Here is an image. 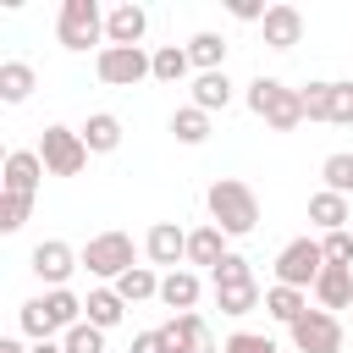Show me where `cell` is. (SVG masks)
I'll return each instance as SVG.
<instances>
[{
  "label": "cell",
  "instance_id": "1",
  "mask_svg": "<svg viewBox=\"0 0 353 353\" xmlns=\"http://www.w3.org/2000/svg\"><path fill=\"white\" fill-rule=\"evenodd\" d=\"M204 210H210V226H221L226 237H248V232L259 226V199H254V188L237 182V176H215V182L204 188Z\"/></svg>",
  "mask_w": 353,
  "mask_h": 353
},
{
  "label": "cell",
  "instance_id": "2",
  "mask_svg": "<svg viewBox=\"0 0 353 353\" xmlns=\"http://www.w3.org/2000/svg\"><path fill=\"white\" fill-rule=\"evenodd\" d=\"M17 325H22V336H33V342H55V331L66 336L72 325H83V298H77L72 287H55V292H44V298H28V303L17 309Z\"/></svg>",
  "mask_w": 353,
  "mask_h": 353
},
{
  "label": "cell",
  "instance_id": "3",
  "mask_svg": "<svg viewBox=\"0 0 353 353\" xmlns=\"http://www.w3.org/2000/svg\"><path fill=\"white\" fill-rule=\"evenodd\" d=\"M243 99H248V110H254L265 127H276V132H292V127L303 121V99H298V88H287L281 77H265V72H259Z\"/></svg>",
  "mask_w": 353,
  "mask_h": 353
},
{
  "label": "cell",
  "instance_id": "4",
  "mask_svg": "<svg viewBox=\"0 0 353 353\" xmlns=\"http://www.w3.org/2000/svg\"><path fill=\"white\" fill-rule=\"evenodd\" d=\"M132 265H138V248H132L127 232H94V237L83 243V270L99 276V281H110V287H116Z\"/></svg>",
  "mask_w": 353,
  "mask_h": 353
},
{
  "label": "cell",
  "instance_id": "5",
  "mask_svg": "<svg viewBox=\"0 0 353 353\" xmlns=\"http://www.w3.org/2000/svg\"><path fill=\"white\" fill-rule=\"evenodd\" d=\"M94 72H99V83L105 88H138L143 77H154V55L138 44V50H127V44H105L99 55H94Z\"/></svg>",
  "mask_w": 353,
  "mask_h": 353
},
{
  "label": "cell",
  "instance_id": "6",
  "mask_svg": "<svg viewBox=\"0 0 353 353\" xmlns=\"http://www.w3.org/2000/svg\"><path fill=\"white\" fill-rule=\"evenodd\" d=\"M39 160H44V171H50V176H77V171L88 165V143H83V132H77V127L50 121V127L39 132Z\"/></svg>",
  "mask_w": 353,
  "mask_h": 353
},
{
  "label": "cell",
  "instance_id": "7",
  "mask_svg": "<svg viewBox=\"0 0 353 353\" xmlns=\"http://www.w3.org/2000/svg\"><path fill=\"white\" fill-rule=\"evenodd\" d=\"M320 270H325V248H320V237H292V243L276 254V281H281V287L309 292V287L320 281Z\"/></svg>",
  "mask_w": 353,
  "mask_h": 353
},
{
  "label": "cell",
  "instance_id": "8",
  "mask_svg": "<svg viewBox=\"0 0 353 353\" xmlns=\"http://www.w3.org/2000/svg\"><path fill=\"white\" fill-rule=\"evenodd\" d=\"M55 39L61 50H88L105 39V11L94 0H61V22H55ZM105 50V44H99Z\"/></svg>",
  "mask_w": 353,
  "mask_h": 353
},
{
  "label": "cell",
  "instance_id": "9",
  "mask_svg": "<svg viewBox=\"0 0 353 353\" xmlns=\"http://www.w3.org/2000/svg\"><path fill=\"white\" fill-rule=\"evenodd\" d=\"M28 265H33V276L55 292V287H66V281H72V270L83 265V248H72V243H61V237H44V243H33Z\"/></svg>",
  "mask_w": 353,
  "mask_h": 353
},
{
  "label": "cell",
  "instance_id": "10",
  "mask_svg": "<svg viewBox=\"0 0 353 353\" xmlns=\"http://www.w3.org/2000/svg\"><path fill=\"white\" fill-rule=\"evenodd\" d=\"M292 331V347L298 353H342V320L331 314V309H309L298 325H287Z\"/></svg>",
  "mask_w": 353,
  "mask_h": 353
},
{
  "label": "cell",
  "instance_id": "11",
  "mask_svg": "<svg viewBox=\"0 0 353 353\" xmlns=\"http://www.w3.org/2000/svg\"><path fill=\"white\" fill-rule=\"evenodd\" d=\"M143 254H149V265L182 270V265H188V232H182L176 221H154V226L143 232Z\"/></svg>",
  "mask_w": 353,
  "mask_h": 353
},
{
  "label": "cell",
  "instance_id": "12",
  "mask_svg": "<svg viewBox=\"0 0 353 353\" xmlns=\"http://www.w3.org/2000/svg\"><path fill=\"white\" fill-rule=\"evenodd\" d=\"M165 342H171V353H215V331H210V320L193 309V314H171L165 325Z\"/></svg>",
  "mask_w": 353,
  "mask_h": 353
},
{
  "label": "cell",
  "instance_id": "13",
  "mask_svg": "<svg viewBox=\"0 0 353 353\" xmlns=\"http://www.w3.org/2000/svg\"><path fill=\"white\" fill-rule=\"evenodd\" d=\"M259 33H265V44H270V50H281V55H287V50L303 39V11H298V6H287V0H281V6H265Z\"/></svg>",
  "mask_w": 353,
  "mask_h": 353
},
{
  "label": "cell",
  "instance_id": "14",
  "mask_svg": "<svg viewBox=\"0 0 353 353\" xmlns=\"http://www.w3.org/2000/svg\"><path fill=\"white\" fill-rule=\"evenodd\" d=\"M143 33H149V11H143V6L127 0V6L105 11V44H127V50H138Z\"/></svg>",
  "mask_w": 353,
  "mask_h": 353
},
{
  "label": "cell",
  "instance_id": "15",
  "mask_svg": "<svg viewBox=\"0 0 353 353\" xmlns=\"http://www.w3.org/2000/svg\"><path fill=\"white\" fill-rule=\"evenodd\" d=\"M44 176H50V171H44L39 149H11V154H6V193H22V199H33Z\"/></svg>",
  "mask_w": 353,
  "mask_h": 353
},
{
  "label": "cell",
  "instance_id": "16",
  "mask_svg": "<svg viewBox=\"0 0 353 353\" xmlns=\"http://www.w3.org/2000/svg\"><path fill=\"white\" fill-rule=\"evenodd\" d=\"M309 292L320 309H353V265H325Z\"/></svg>",
  "mask_w": 353,
  "mask_h": 353
},
{
  "label": "cell",
  "instance_id": "17",
  "mask_svg": "<svg viewBox=\"0 0 353 353\" xmlns=\"http://www.w3.org/2000/svg\"><path fill=\"white\" fill-rule=\"evenodd\" d=\"M309 221L320 226V237H325V232H347V221H353V204H347L342 193L320 188V193H309Z\"/></svg>",
  "mask_w": 353,
  "mask_h": 353
},
{
  "label": "cell",
  "instance_id": "18",
  "mask_svg": "<svg viewBox=\"0 0 353 353\" xmlns=\"http://www.w3.org/2000/svg\"><path fill=\"white\" fill-rule=\"evenodd\" d=\"M226 243H232V237H226L221 226H210V221H204V226H193V232H188V265H204V270H215V265L232 254Z\"/></svg>",
  "mask_w": 353,
  "mask_h": 353
},
{
  "label": "cell",
  "instance_id": "19",
  "mask_svg": "<svg viewBox=\"0 0 353 353\" xmlns=\"http://www.w3.org/2000/svg\"><path fill=\"white\" fill-rule=\"evenodd\" d=\"M232 94H237V83H232L226 72H199V77H193V99H188V105H199L204 116H215V110H226V105H232Z\"/></svg>",
  "mask_w": 353,
  "mask_h": 353
},
{
  "label": "cell",
  "instance_id": "20",
  "mask_svg": "<svg viewBox=\"0 0 353 353\" xmlns=\"http://www.w3.org/2000/svg\"><path fill=\"white\" fill-rule=\"evenodd\" d=\"M199 292H204V281H199L193 270H165V276H160V303L176 309V314H193Z\"/></svg>",
  "mask_w": 353,
  "mask_h": 353
},
{
  "label": "cell",
  "instance_id": "21",
  "mask_svg": "<svg viewBox=\"0 0 353 353\" xmlns=\"http://www.w3.org/2000/svg\"><path fill=\"white\" fill-rule=\"evenodd\" d=\"M83 320H88V325H99V331H116V325L127 320L121 292H116V287H94V292L83 298Z\"/></svg>",
  "mask_w": 353,
  "mask_h": 353
},
{
  "label": "cell",
  "instance_id": "22",
  "mask_svg": "<svg viewBox=\"0 0 353 353\" xmlns=\"http://www.w3.org/2000/svg\"><path fill=\"white\" fill-rule=\"evenodd\" d=\"M265 314L276 320V325H298L303 314H309V292H298V287H265Z\"/></svg>",
  "mask_w": 353,
  "mask_h": 353
},
{
  "label": "cell",
  "instance_id": "23",
  "mask_svg": "<svg viewBox=\"0 0 353 353\" xmlns=\"http://www.w3.org/2000/svg\"><path fill=\"white\" fill-rule=\"evenodd\" d=\"M77 132H83L88 154H110V149H121V116H110V110H94Z\"/></svg>",
  "mask_w": 353,
  "mask_h": 353
},
{
  "label": "cell",
  "instance_id": "24",
  "mask_svg": "<svg viewBox=\"0 0 353 353\" xmlns=\"http://www.w3.org/2000/svg\"><path fill=\"white\" fill-rule=\"evenodd\" d=\"M265 303V292H259V281H226V287H215V309L221 314H232V320H243V314H254Z\"/></svg>",
  "mask_w": 353,
  "mask_h": 353
},
{
  "label": "cell",
  "instance_id": "25",
  "mask_svg": "<svg viewBox=\"0 0 353 353\" xmlns=\"http://www.w3.org/2000/svg\"><path fill=\"white\" fill-rule=\"evenodd\" d=\"M188 61H193L199 72H226V39L210 33V28L193 33V39H188Z\"/></svg>",
  "mask_w": 353,
  "mask_h": 353
},
{
  "label": "cell",
  "instance_id": "26",
  "mask_svg": "<svg viewBox=\"0 0 353 353\" xmlns=\"http://www.w3.org/2000/svg\"><path fill=\"white\" fill-rule=\"evenodd\" d=\"M149 55H154V83H165V88H176V83L193 72L188 44H160V50H149Z\"/></svg>",
  "mask_w": 353,
  "mask_h": 353
},
{
  "label": "cell",
  "instance_id": "27",
  "mask_svg": "<svg viewBox=\"0 0 353 353\" xmlns=\"http://www.w3.org/2000/svg\"><path fill=\"white\" fill-rule=\"evenodd\" d=\"M171 138L188 143V149H199V143L210 138V116H204L199 105H176V110H171Z\"/></svg>",
  "mask_w": 353,
  "mask_h": 353
},
{
  "label": "cell",
  "instance_id": "28",
  "mask_svg": "<svg viewBox=\"0 0 353 353\" xmlns=\"http://www.w3.org/2000/svg\"><path fill=\"white\" fill-rule=\"evenodd\" d=\"M116 292H121V303H127V309H132V303L160 298V276H154V265H132V270L116 281Z\"/></svg>",
  "mask_w": 353,
  "mask_h": 353
},
{
  "label": "cell",
  "instance_id": "29",
  "mask_svg": "<svg viewBox=\"0 0 353 353\" xmlns=\"http://www.w3.org/2000/svg\"><path fill=\"white\" fill-rule=\"evenodd\" d=\"M33 83H39V77H33L28 61H0V99H6V105H22V99L33 94Z\"/></svg>",
  "mask_w": 353,
  "mask_h": 353
},
{
  "label": "cell",
  "instance_id": "30",
  "mask_svg": "<svg viewBox=\"0 0 353 353\" xmlns=\"http://www.w3.org/2000/svg\"><path fill=\"white\" fill-rule=\"evenodd\" d=\"M298 99H303V121H331V77L303 83V88H298Z\"/></svg>",
  "mask_w": 353,
  "mask_h": 353
},
{
  "label": "cell",
  "instance_id": "31",
  "mask_svg": "<svg viewBox=\"0 0 353 353\" xmlns=\"http://www.w3.org/2000/svg\"><path fill=\"white\" fill-rule=\"evenodd\" d=\"M320 176H325V188L331 193H353V154L347 149H336V154H325V165H320Z\"/></svg>",
  "mask_w": 353,
  "mask_h": 353
},
{
  "label": "cell",
  "instance_id": "32",
  "mask_svg": "<svg viewBox=\"0 0 353 353\" xmlns=\"http://www.w3.org/2000/svg\"><path fill=\"white\" fill-rule=\"evenodd\" d=\"M28 215H33V199H22V193H0V232H22Z\"/></svg>",
  "mask_w": 353,
  "mask_h": 353
},
{
  "label": "cell",
  "instance_id": "33",
  "mask_svg": "<svg viewBox=\"0 0 353 353\" xmlns=\"http://www.w3.org/2000/svg\"><path fill=\"white\" fill-rule=\"evenodd\" d=\"M61 342H66V353H105V331H99V325H88V320H83V325H72Z\"/></svg>",
  "mask_w": 353,
  "mask_h": 353
},
{
  "label": "cell",
  "instance_id": "34",
  "mask_svg": "<svg viewBox=\"0 0 353 353\" xmlns=\"http://www.w3.org/2000/svg\"><path fill=\"white\" fill-rule=\"evenodd\" d=\"M221 353H281L265 331H232L226 342H221Z\"/></svg>",
  "mask_w": 353,
  "mask_h": 353
},
{
  "label": "cell",
  "instance_id": "35",
  "mask_svg": "<svg viewBox=\"0 0 353 353\" xmlns=\"http://www.w3.org/2000/svg\"><path fill=\"white\" fill-rule=\"evenodd\" d=\"M210 281H215V287H226V281H254V270H248V259H243V254H226V259L210 270Z\"/></svg>",
  "mask_w": 353,
  "mask_h": 353
},
{
  "label": "cell",
  "instance_id": "36",
  "mask_svg": "<svg viewBox=\"0 0 353 353\" xmlns=\"http://www.w3.org/2000/svg\"><path fill=\"white\" fill-rule=\"evenodd\" d=\"M320 248H325V265H353V232H325Z\"/></svg>",
  "mask_w": 353,
  "mask_h": 353
},
{
  "label": "cell",
  "instance_id": "37",
  "mask_svg": "<svg viewBox=\"0 0 353 353\" xmlns=\"http://www.w3.org/2000/svg\"><path fill=\"white\" fill-rule=\"evenodd\" d=\"M331 121L353 127V83H331Z\"/></svg>",
  "mask_w": 353,
  "mask_h": 353
},
{
  "label": "cell",
  "instance_id": "38",
  "mask_svg": "<svg viewBox=\"0 0 353 353\" xmlns=\"http://www.w3.org/2000/svg\"><path fill=\"white\" fill-rule=\"evenodd\" d=\"M127 353H171V342H165V331H138Z\"/></svg>",
  "mask_w": 353,
  "mask_h": 353
},
{
  "label": "cell",
  "instance_id": "39",
  "mask_svg": "<svg viewBox=\"0 0 353 353\" xmlns=\"http://www.w3.org/2000/svg\"><path fill=\"white\" fill-rule=\"evenodd\" d=\"M28 353H66V342H33Z\"/></svg>",
  "mask_w": 353,
  "mask_h": 353
},
{
  "label": "cell",
  "instance_id": "40",
  "mask_svg": "<svg viewBox=\"0 0 353 353\" xmlns=\"http://www.w3.org/2000/svg\"><path fill=\"white\" fill-rule=\"evenodd\" d=\"M0 353H28V347H22L17 336H0Z\"/></svg>",
  "mask_w": 353,
  "mask_h": 353
}]
</instances>
